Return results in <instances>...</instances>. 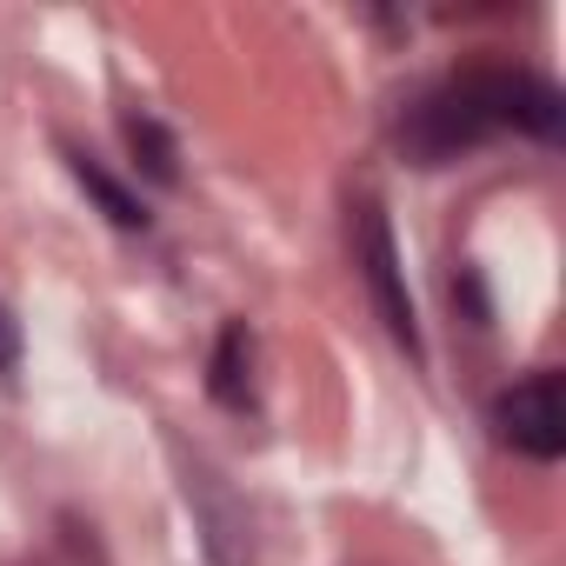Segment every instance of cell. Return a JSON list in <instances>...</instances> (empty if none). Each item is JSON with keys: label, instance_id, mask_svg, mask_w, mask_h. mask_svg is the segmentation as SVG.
Segmentation results:
<instances>
[{"label": "cell", "instance_id": "6da1fadb", "mask_svg": "<svg viewBox=\"0 0 566 566\" xmlns=\"http://www.w3.org/2000/svg\"><path fill=\"white\" fill-rule=\"evenodd\" d=\"M566 120L559 94L526 74V67H460L447 81H433L407 114H400V147L420 160V167H440L493 134H533V140H553Z\"/></svg>", "mask_w": 566, "mask_h": 566}, {"label": "cell", "instance_id": "7a4b0ae2", "mask_svg": "<svg viewBox=\"0 0 566 566\" xmlns=\"http://www.w3.org/2000/svg\"><path fill=\"white\" fill-rule=\"evenodd\" d=\"M354 266L367 280V294L380 307V327L420 360V321H413V294H407V266H400V247H394V227L374 200H360L354 213Z\"/></svg>", "mask_w": 566, "mask_h": 566}, {"label": "cell", "instance_id": "3957f363", "mask_svg": "<svg viewBox=\"0 0 566 566\" xmlns=\"http://www.w3.org/2000/svg\"><path fill=\"white\" fill-rule=\"evenodd\" d=\"M493 433L526 453V460H559L566 453V394H559V374H526L513 380L500 400H493Z\"/></svg>", "mask_w": 566, "mask_h": 566}, {"label": "cell", "instance_id": "277c9868", "mask_svg": "<svg viewBox=\"0 0 566 566\" xmlns=\"http://www.w3.org/2000/svg\"><path fill=\"white\" fill-rule=\"evenodd\" d=\"M207 387H213V400H220V407H233V413H247V407H253V340H247V327H240V321H233V327H220Z\"/></svg>", "mask_w": 566, "mask_h": 566}, {"label": "cell", "instance_id": "5b68a950", "mask_svg": "<svg viewBox=\"0 0 566 566\" xmlns=\"http://www.w3.org/2000/svg\"><path fill=\"white\" fill-rule=\"evenodd\" d=\"M67 167H74V180L101 200V213H107L114 227H147V207H140V200H134V193H127V187H120L94 154H67Z\"/></svg>", "mask_w": 566, "mask_h": 566}, {"label": "cell", "instance_id": "8992f818", "mask_svg": "<svg viewBox=\"0 0 566 566\" xmlns=\"http://www.w3.org/2000/svg\"><path fill=\"white\" fill-rule=\"evenodd\" d=\"M127 147H134V167H147L154 180H174V174H180V167H174V140H167L160 120L127 114Z\"/></svg>", "mask_w": 566, "mask_h": 566}, {"label": "cell", "instance_id": "52a82bcc", "mask_svg": "<svg viewBox=\"0 0 566 566\" xmlns=\"http://www.w3.org/2000/svg\"><path fill=\"white\" fill-rule=\"evenodd\" d=\"M14 367H21V321L0 301V374H14Z\"/></svg>", "mask_w": 566, "mask_h": 566}]
</instances>
